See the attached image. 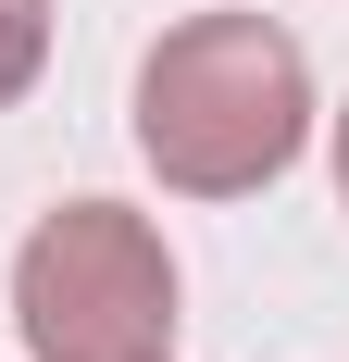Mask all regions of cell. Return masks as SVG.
<instances>
[{
    "mask_svg": "<svg viewBox=\"0 0 349 362\" xmlns=\"http://www.w3.org/2000/svg\"><path fill=\"white\" fill-rule=\"evenodd\" d=\"M312 138V63L275 13H187L138 63V163L174 200H249Z\"/></svg>",
    "mask_w": 349,
    "mask_h": 362,
    "instance_id": "6da1fadb",
    "label": "cell"
},
{
    "mask_svg": "<svg viewBox=\"0 0 349 362\" xmlns=\"http://www.w3.org/2000/svg\"><path fill=\"white\" fill-rule=\"evenodd\" d=\"M37 63H50V0H0V112L37 88Z\"/></svg>",
    "mask_w": 349,
    "mask_h": 362,
    "instance_id": "3957f363",
    "label": "cell"
},
{
    "mask_svg": "<svg viewBox=\"0 0 349 362\" xmlns=\"http://www.w3.org/2000/svg\"><path fill=\"white\" fill-rule=\"evenodd\" d=\"M337 200H349V112H337Z\"/></svg>",
    "mask_w": 349,
    "mask_h": 362,
    "instance_id": "277c9868",
    "label": "cell"
},
{
    "mask_svg": "<svg viewBox=\"0 0 349 362\" xmlns=\"http://www.w3.org/2000/svg\"><path fill=\"white\" fill-rule=\"evenodd\" d=\"M13 325L37 362H162L174 350V250L125 200H63L13 250Z\"/></svg>",
    "mask_w": 349,
    "mask_h": 362,
    "instance_id": "7a4b0ae2",
    "label": "cell"
}]
</instances>
